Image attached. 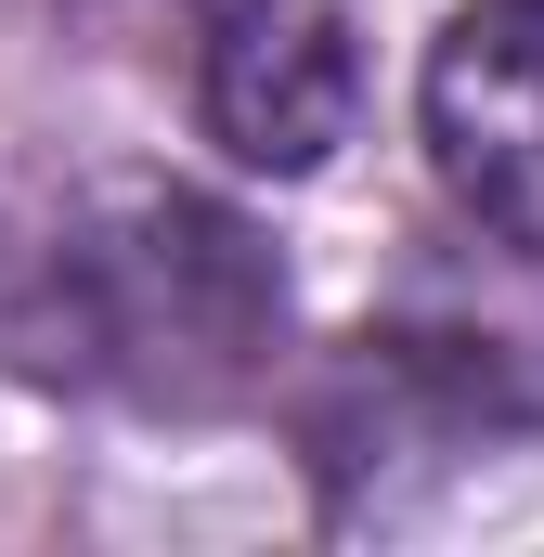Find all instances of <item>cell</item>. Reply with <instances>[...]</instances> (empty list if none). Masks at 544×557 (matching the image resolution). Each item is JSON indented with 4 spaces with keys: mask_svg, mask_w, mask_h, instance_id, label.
Returning <instances> with one entry per match:
<instances>
[{
    "mask_svg": "<svg viewBox=\"0 0 544 557\" xmlns=\"http://www.w3.org/2000/svg\"><path fill=\"white\" fill-rule=\"evenodd\" d=\"M195 117L234 169H324L363 117V26L350 0H182Z\"/></svg>",
    "mask_w": 544,
    "mask_h": 557,
    "instance_id": "1",
    "label": "cell"
},
{
    "mask_svg": "<svg viewBox=\"0 0 544 557\" xmlns=\"http://www.w3.org/2000/svg\"><path fill=\"white\" fill-rule=\"evenodd\" d=\"M428 169L441 195L544 260V0H467L428 52Z\"/></svg>",
    "mask_w": 544,
    "mask_h": 557,
    "instance_id": "2",
    "label": "cell"
}]
</instances>
